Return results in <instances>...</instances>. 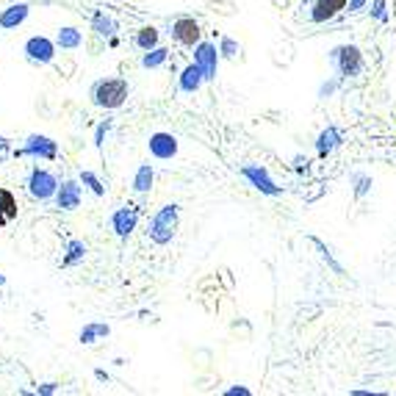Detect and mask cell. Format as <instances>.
Listing matches in <instances>:
<instances>
[{
	"label": "cell",
	"mask_w": 396,
	"mask_h": 396,
	"mask_svg": "<svg viewBox=\"0 0 396 396\" xmlns=\"http://www.w3.org/2000/svg\"><path fill=\"white\" fill-rule=\"evenodd\" d=\"M177 227H180V205L177 203H167V205H161L153 214V219L147 225V235H150L153 244L164 247V244H170L172 238L177 235Z\"/></svg>",
	"instance_id": "1"
},
{
	"label": "cell",
	"mask_w": 396,
	"mask_h": 396,
	"mask_svg": "<svg viewBox=\"0 0 396 396\" xmlns=\"http://www.w3.org/2000/svg\"><path fill=\"white\" fill-rule=\"evenodd\" d=\"M128 97H130V86H128L125 78H106V81H97L92 86V103L97 109H106V111L122 109Z\"/></svg>",
	"instance_id": "2"
},
{
	"label": "cell",
	"mask_w": 396,
	"mask_h": 396,
	"mask_svg": "<svg viewBox=\"0 0 396 396\" xmlns=\"http://www.w3.org/2000/svg\"><path fill=\"white\" fill-rule=\"evenodd\" d=\"M17 158L20 156H28V158H42V161H56L58 158V142L50 136H42V133H31L25 139V144L14 153Z\"/></svg>",
	"instance_id": "3"
},
{
	"label": "cell",
	"mask_w": 396,
	"mask_h": 396,
	"mask_svg": "<svg viewBox=\"0 0 396 396\" xmlns=\"http://www.w3.org/2000/svg\"><path fill=\"white\" fill-rule=\"evenodd\" d=\"M58 177L53 175L50 170H36L28 175V194L34 197V200H39V203H48V200H53L58 191Z\"/></svg>",
	"instance_id": "4"
},
{
	"label": "cell",
	"mask_w": 396,
	"mask_h": 396,
	"mask_svg": "<svg viewBox=\"0 0 396 396\" xmlns=\"http://www.w3.org/2000/svg\"><path fill=\"white\" fill-rule=\"evenodd\" d=\"M172 39L177 45H183V48H191L194 50L203 42V28H200V22L194 17H177L172 22Z\"/></svg>",
	"instance_id": "5"
},
{
	"label": "cell",
	"mask_w": 396,
	"mask_h": 396,
	"mask_svg": "<svg viewBox=\"0 0 396 396\" xmlns=\"http://www.w3.org/2000/svg\"><path fill=\"white\" fill-rule=\"evenodd\" d=\"M330 58L336 61V67H339V72L343 78H352V75H357L363 69V53L355 45H341L330 53Z\"/></svg>",
	"instance_id": "6"
},
{
	"label": "cell",
	"mask_w": 396,
	"mask_h": 396,
	"mask_svg": "<svg viewBox=\"0 0 396 396\" xmlns=\"http://www.w3.org/2000/svg\"><path fill=\"white\" fill-rule=\"evenodd\" d=\"M22 53L28 56V61H34V64H50L58 53V45L56 39H50V36H31L25 42Z\"/></svg>",
	"instance_id": "7"
},
{
	"label": "cell",
	"mask_w": 396,
	"mask_h": 396,
	"mask_svg": "<svg viewBox=\"0 0 396 396\" xmlns=\"http://www.w3.org/2000/svg\"><path fill=\"white\" fill-rule=\"evenodd\" d=\"M241 175L250 180V186L252 189H258L261 194H269V197H278L283 189L272 180V175L266 167H261V164H247V167H241Z\"/></svg>",
	"instance_id": "8"
},
{
	"label": "cell",
	"mask_w": 396,
	"mask_h": 396,
	"mask_svg": "<svg viewBox=\"0 0 396 396\" xmlns=\"http://www.w3.org/2000/svg\"><path fill=\"white\" fill-rule=\"evenodd\" d=\"M139 205H133V203H128V205H119L116 211L111 214V227L114 233H116V238H128L136 225H139Z\"/></svg>",
	"instance_id": "9"
},
{
	"label": "cell",
	"mask_w": 396,
	"mask_h": 396,
	"mask_svg": "<svg viewBox=\"0 0 396 396\" xmlns=\"http://www.w3.org/2000/svg\"><path fill=\"white\" fill-rule=\"evenodd\" d=\"M194 64H200L205 81H217V69H219V48L214 42H200L194 48Z\"/></svg>",
	"instance_id": "10"
},
{
	"label": "cell",
	"mask_w": 396,
	"mask_h": 396,
	"mask_svg": "<svg viewBox=\"0 0 396 396\" xmlns=\"http://www.w3.org/2000/svg\"><path fill=\"white\" fill-rule=\"evenodd\" d=\"M147 150H150L153 158H158V161H170V158L177 156V139H175L172 133L158 130V133H153V136L147 139Z\"/></svg>",
	"instance_id": "11"
},
{
	"label": "cell",
	"mask_w": 396,
	"mask_h": 396,
	"mask_svg": "<svg viewBox=\"0 0 396 396\" xmlns=\"http://www.w3.org/2000/svg\"><path fill=\"white\" fill-rule=\"evenodd\" d=\"M81 197H83V189H81V180H64L56 191V205L61 211H75L81 205Z\"/></svg>",
	"instance_id": "12"
},
{
	"label": "cell",
	"mask_w": 396,
	"mask_h": 396,
	"mask_svg": "<svg viewBox=\"0 0 396 396\" xmlns=\"http://www.w3.org/2000/svg\"><path fill=\"white\" fill-rule=\"evenodd\" d=\"M203 83H205V75H203L200 64H194V61L186 64V67L180 69V75H177V89H180L183 95H194V92H200Z\"/></svg>",
	"instance_id": "13"
},
{
	"label": "cell",
	"mask_w": 396,
	"mask_h": 396,
	"mask_svg": "<svg viewBox=\"0 0 396 396\" xmlns=\"http://www.w3.org/2000/svg\"><path fill=\"white\" fill-rule=\"evenodd\" d=\"M343 8H346V0H313L310 3V20L316 25L330 22L333 17H339Z\"/></svg>",
	"instance_id": "14"
},
{
	"label": "cell",
	"mask_w": 396,
	"mask_h": 396,
	"mask_svg": "<svg viewBox=\"0 0 396 396\" xmlns=\"http://www.w3.org/2000/svg\"><path fill=\"white\" fill-rule=\"evenodd\" d=\"M28 14H31L28 3H11V6H6L0 11V28L3 31H14V28H20L28 20Z\"/></svg>",
	"instance_id": "15"
},
{
	"label": "cell",
	"mask_w": 396,
	"mask_h": 396,
	"mask_svg": "<svg viewBox=\"0 0 396 396\" xmlns=\"http://www.w3.org/2000/svg\"><path fill=\"white\" fill-rule=\"evenodd\" d=\"M92 31H95L100 39H111V36H116L119 25H116V20H114L111 14H106V11H95V17H92Z\"/></svg>",
	"instance_id": "16"
},
{
	"label": "cell",
	"mask_w": 396,
	"mask_h": 396,
	"mask_svg": "<svg viewBox=\"0 0 396 396\" xmlns=\"http://www.w3.org/2000/svg\"><path fill=\"white\" fill-rule=\"evenodd\" d=\"M56 45L61 50H78L83 45V34L78 28H72V25H64V28L56 31Z\"/></svg>",
	"instance_id": "17"
},
{
	"label": "cell",
	"mask_w": 396,
	"mask_h": 396,
	"mask_svg": "<svg viewBox=\"0 0 396 396\" xmlns=\"http://www.w3.org/2000/svg\"><path fill=\"white\" fill-rule=\"evenodd\" d=\"M153 183H156V170H153V164H142L136 175H133V191L136 194H147L150 189H153Z\"/></svg>",
	"instance_id": "18"
},
{
	"label": "cell",
	"mask_w": 396,
	"mask_h": 396,
	"mask_svg": "<svg viewBox=\"0 0 396 396\" xmlns=\"http://www.w3.org/2000/svg\"><path fill=\"white\" fill-rule=\"evenodd\" d=\"M136 48L139 50H153V48H158V42H161V34H158V28L156 25H142L139 31H136Z\"/></svg>",
	"instance_id": "19"
},
{
	"label": "cell",
	"mask_w": 396,
	"mask_h": 396,
	"mask_svg": "<svg viewBox=\"0 0 396 396\" xmlns=\"http://www.w3.org/2000/svg\"><path fill=\"white\" fill-rule=\"evenodd\" d=\"M111 336V327L109 325H103V322H92V325H86L83 330H81V343H95V341H100V339H109Z\"/></svg>",
	"instance_id": "20"
},
{
	"label": "cell",
	"mask_w": 396,
	"mask_h": 396,
	"mask_svg": "<svg viewBox=\"0 0 396 396\" xmlns=\"http://www.w3.org/2000/svg\"><path fill=\"white\" fill-rule=\"evenodd\" d=\"M339 144H341V133L336 128H327V130H322L319 139H316V153H319V156H327V153H333Z\"/></svg>",
	"instance_id": "21"
},
{
	"label": "cell",
	"mask_w": 396,
	"mask_h": 396,
	"mask_svg": "<svg viewBox=\"0 0 396 396\" xmlns=\"http://www.w3.org/2000/svg\"><path fill=\"white\" fill-rule=\"evenodd\" d=\"M86 258V244L81 241V238H72V241H67V255H64V266H75V264H81Z\"/></svg>",
	"instance_id": "22"
},
{
	"label": "cell",
	"mask_w": 396,
	"mask_h": 396,
	"mask_svg": "<svg viewBox=\"0 0 396 396\" xmlns=\"http://www.w3.org/2000/svg\"><path fill=\"white\" fill-rule=\"evenodd\" d=\"M0 214H3L6 222L17 219V214H20V208H17V197H14V191H8V189H0Z\"/></svg>",
	"instance_id": "23"
},
{
	"label": "cell",
	"mask_w": 396,
	"mask_h": 396,
	"mask_svg": "<svg viewBox=\"0 0 396 396\" xmlns=\"http://www.w3.org/2000/svg\"><path fill=\"white\" fill-rule=\"evenodd\" d=\"M167 58H170V50L158 45V48H153V50H144V56H142V67H144V69H156V67L167 64Z\"/></svg>",
	"instance_id": "24"
},
{
	"label": "cell",
	"mask_w": 396,
	"mask_h": 396,
	"mask_svg": "<svg viewBox=\"0 0 396 396\" xmlns=\"http://www.w3.org/2000/svg\"><path fill=\"white\" fill-rule=\"evenodd\" d=\"M78 180L95 194V197H103L106 194V186H103V180L95 175V172H89V170H81V175H78Z\"/></svg>",
	"instance_id": "25"
},
{
	"label": "cell",
	"mask_w": 396,
	"mask_h": 396,
	"mask_svg": "<svg viewBox=\"0 0 396 396\" xmlns=\"http://www.w3.org/2000/svg\"><path fill=\"white\" fill-rule=\"evenodd\" d=\"M238 53H241V45L235 42V39H230V36H222L219 39V56L222 58H238Z\"/></svg>",
	"instance_id": "26"
},
{
	"label": "cell",
	"mask_w": 396,
	"mask_h": 396,
	"mask_svg": "<svg viewBox=\"0 0 396 396\" xmlns=\"http://www.w3.org/2000/svg\"><path fill=\"white\" fill-rule=\"evenodd\" d=\"M109 130H111V119H106V122L97 125V130H95V147H97V150H103V144H106V139H109Z\"/></svg>",
	"instance_id": "27"
},
{
	"label": "cell",
	"mask_w": 396,
	"mask_h": 396,
	"mask_svg": "<svg viewBox=\"0 0 396 396\" xmlns=\"http://www.w3.org/2000/svg\"><path fill=\"white\" fill-rule=\"evenodd\" d=\"M336 92V81H327V83H322V89H319V97H330Z\"/></svg>",
	"instance_id": "28"
},
{
	"label": "cell",
	"mask_w": 396,
	"mask_h": 396,
	"mask_svg": "<svg viewBox=\"0 0 396 396\" xmlns=\"http://www.w3.org/2000/svg\"><path fill=\"white\" fill-rule=\"evenodd\" d=\"M11 153V139H6V136H0V161L6 158Z\"/></svg>",
	"instance_id": "29"
},
{
	"label": "cell",
	"mask_w": 396,
	"mask_h": 396,
	"mask_svg": "<svg viewBox=\"0 0 396 396\" xmlns=\"http://www.w3.org/2000/svg\"><path fill=\"white\" fill-rule=\"evenodd\" d=\"M58 391V383H45V385H39V388H36V394H56Z\"/></svg>",
	"instance_id": "30"
},
{
	"label": "cell",
	"mask_w": 396,
	"mask_h": 396,
	"mask_svg": "<svg viewBox=\"0 0 396 396\" xmlns=\"http://www.w3.org/2000/svg\"><path fill=\"white\" fill-rule=\"evenodd\" d=\"M225 396H250V388H241V385H235V388H227Z\"/></svg>",
	"instance_id": "31"
},
{
	"label": "cell",
	"mask_w": 396,
	"mask_h": 396,
	"mask_svg": "<svg viewBox=\"0 0 396 396\" xmlns=\"http://www.w3.org/2000/svg\"><path fill=\"white\" fill-rule=\"evenodd\" d=\"M366 189H369V180H366V177H357V189H355V194H357V197H363V194H366Z\"/></svg>",
	"instance_id": "32"
},
{
	"label": "cell",
	"mask_w": 396,
	"mask_h": 396,
	"mask_svg": "<svg viewBox=\"0 0 396 396\" xmlns=\"http://www.w3.org/2000/svg\"><path fill=\"white\" fill-rule=\"evenodd\" d=\"M374 17H385V0H374Z\"/></svg>",
	"instance_id": "33"
},
{
	"label": "cell",
	"mask_w": 396,
	"mask_h": 396,
	"mask_svg": "<svg viewBox=\"0 0 396 396\" xmlns=\"http://www.w3.org/2000/svg\"><path fill=\"white\" fill-rule=\"evenodd\" d=\"M366 6V0H349V11H360Z\"/></svg>",
	"instance_id": "34"
},
{
	"label": "cell",
	"mask_w": 396,
	"mask_h": 396,
	"mask_svg": "<svg viewBox=\"0 0 396 396\" xmlns=\"http://www.w3.org/2000/svg\"><path fill=\"white\" fill-rule=\"evenodd\" d=\"M95 377H97V380H106V383H109V374H106L103 369H97V371H95Z\"/></svg>",
	"instance_id": "35"
},
{
	"label": "cell",
	"mask_w": 396,
	"mask_h": 396,
	"mask_svg": "<svg viewBox=\"0 0 396 396\" xmlns=\"http://www.w3.org/2000/svg\"><path fill=\"white\" fill-rule=\"evenodd\" d=\"M0 225H8V222H6V219H3V214H0Z\"/></svg>",
	"instance_id": "36"
},
{
	"label": "cell",
	"mask_w": 396,
	"mask_h": 396,
	"mask_svg": "<svg viewBox=\"0 0 396 396\" xmlns=\"http://www.w3.org/2000/svg\"><path fill=\"white\" fill-rule=\"evenodd\" d=\"M0 285H6V278H3V275H0Z\"/></svg>",
	"instance_id": "37"
},
{
	"label": "cell",
	"mask_w": 396,
	"mask_h": 396,
	"mask_svg": "<svg viewBox=\"0 0 396 396\" xmlns=\"http://www.w3.org/2000/svg\"><path fill=\"white\" fill-rule=\"evenodd\" d=\"M302 3H313V0H302Z\"/></svg>",
	"instance_id": "38"
}]
</instances>
